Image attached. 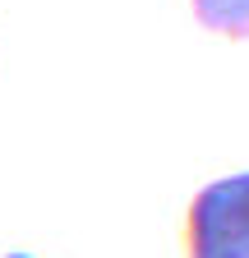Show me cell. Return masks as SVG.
<instances>
[{
  "label": "cell",
  "mask_w": 249,
  "mask_h": 258,
  "mask_svg": "<svg viewBox=\"0 0 249 258\" xmlns=\"http://www.w3.org/2000/svg\"><path fill=\"white\" fill-rule=\"evenodd\" d=\"M184 258H249V171L194 194L184 217Z\"/></svg>",
  "instance_id": "cell-1"
},
{
  "label": "cell",
  "mask_w": 249,
  "mask_h": 258,
  "mask_svg": "<svg viewBox=\"0 0 249 258\" xmlns=\"http://www.w3.org/2000/svg\"><path fill=\"white\" fill-rule=\"evenodd\" d=\"M194 19L222 37H249V0H190Z\"/></svg>",
  "instance_id": "cell-2"
},
{
  "label": "cell",
  "mask_w": 249,
  "mask_h": 258,
  "mask_svg": "<svg viewBox=\"0 0 249 258\" xmlns=\"http://www.w3.org/2000/svg\"><path fill=\"white\" fill-rule=\"evenodd\" d=\"M5 258H28V253H5Z\"/></svg>",
  "instance_id": "cell-3"
}]
</instances>
